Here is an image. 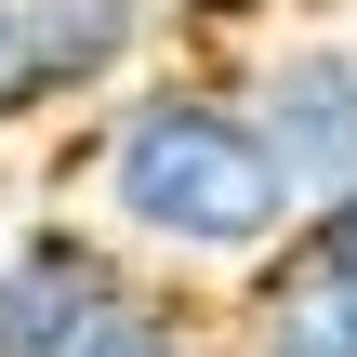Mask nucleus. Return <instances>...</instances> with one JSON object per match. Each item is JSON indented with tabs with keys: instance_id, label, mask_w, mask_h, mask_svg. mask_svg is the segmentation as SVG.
<instances>
[{
	"instance_id": "nucleus-4",
	"label": "nucleus",
	"mask_w": 357,
	"mask_h": 357,
	"mask_svg": "<svg viewBox=\"0 0 357 357\" xmlns=\"http://www.w3.org/2000/svg\"><path fill=\"white\" fill-rule=\"evenodd\" d=\"M225 357H357V291L291 265V252H265L238 278V305H225Z\"/></svg>"
},
{
	"instance_id": "nucleus-3",
	"label": "nucleus",
	"mask_w": 357,
	"mask_h": 357,
	"mask_svg": "<svg viewBox=\"0 0 357 357\" xmlns=\"http://www.w3.org/2000/svg\"><path fill=\"white\" fill-rule=\"evenodd\" d=\"M132 252L93 225V212H40L0 238V357H66L106 305H119Z\"/></svg>"
},
{
	"instance_id": "nucleus-2",
	"label": "nucleus",
	"mask_w": 357,
	"mask_h": 357,
	"mask_svg": "<svg viewBox=\"0 0 357 357\" xmlns=\"http://www.w3.org/2000/svg\"><path fill=\"white\" fill-rule=\"evenodd\" d=\"M225 79H238V106L265 119L278 172H291L305 199L357 172V40L291 26V40H265V53H225Z\"/></svg>"
},
{
	"instance_id": "nucleus-5",
	"label": "nucleus",
	"mask_w": 357,
	"mask_h": 357,
	"mask_svg": "<svg viewBox=\"0 0 357 357\" xmlns=\"http://www.w3.org/2000/svg\"><path fill=\"white\" fill-rule=\"evenodd\" d=\"M66 357H225V331L172 291V265H132V278H119V305H106Z\"/></svg>"
},
{
	"instance_id": "nucleus-6",
	"label": "nucleus",
	"mask_w": 357,
	"mask_h": 357,
	"mask_svg": "<svg viewBox=\"0 0 357 357\" xmlns=\"http://www.w3.org/2000/svg\"><path fill=\"white\" fill-rule=\"evenodd\" d=\"M53 119V66H40V0H0V132Z\"/></svg>"
},
{
	"instance_id": "nucleus-1",
	"label": "nucleus",
	"mask_w": 357,
	"mask_h": 357,
	"mask_svg": "<svg viewBox=\"0 0 357 357\" xmlns=\"http://www.w3.org/2000/svg\"><path fill=\"white\" fill-rule=\"evenodd\" d=\"M66 172H79V212L132 265H172V278H252L305 225V185L278 172V146L238 106L225 66H146V79H119L79 119Z\"/></svg>"
},
{
	"instance_id": "nucleus-8",
	"label": "nucleus",
	"mask_w": 357,
	"mask_h": 357,
	"mask_svg": "<svg viewBox=\"0 0 357 357\" xmlns=\"http://www.w3.org/2000/svg\"><path fill=\"white\" fill-rule=\"evenodd\" d=\"M291 13H344V0H291Z\"/></svg>"
},
{
	"instance_id": "nucleus-7",
	"label": "nucleus",
	"mask_w": 357,
	"mask_h": 357,
	"mask_svg": "<svg viewBox=\"0 0 357 357\" xmlns=\"http://www.w3.org/2000/svg\"><path fill=\"white\" fill-rule=\"evenodd\" d=\"M278 252H291V265H318V278H344V291H357V172H344V185H318V199H305V225H291Z\"/></svg>"
}]
</instances>
